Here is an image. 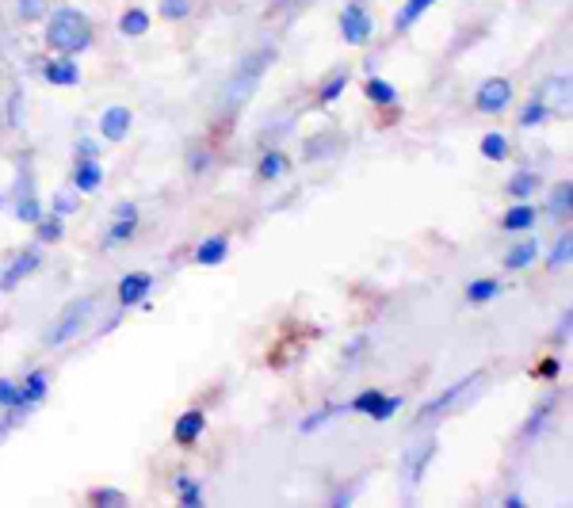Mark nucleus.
Listing matches in <instances>:
<instances>
[{"mask_svg": "<svg viewBox=\"0 0 573 508\" xmlns=\"http://www.w3.org/2000/svg\"><path fill=\"white\" fill-rule=\"evenodd\" d=\"M398 409H402V398H386V394H382L379 405H375V409H371L367 417H371V421H390V417H394Z\"/></svg>", "mask_w": 573, "mask_h": 508, "instance_id": "32", "label": "nucleus"}, {"mask_svg": "<svg viewBox=\"0 0 573 508\" xmlns=\"http://www.w3.org/2000/svg\"><path fill=\"white\" fill-rule=\"evenodd\" d=\"M134 226H138V218H115V226H111V233L104 237V245L107 249H115V245L130 241V237H134Z\"/></svg>", "mask_w": 573, "mask_h": 508, "instance_id": "24", "label": "nucleus"}, {"mask_svg": "<svg viewBox=\"0 0 573 508\" xmlns=\"http://www.w3.org/2000/svg\"><path fill=\"white\" fill-rule=\"evenodd\" d=\"M46 43H50V50L73 58V54H81V50L92 46V23H88V16L77 12V8H58V12L46 20Z\"/></svg>", "mask_w": 573, "mask_h": 508, "instance_id": "2", "label": "nucleus"}, {"mask_svg": "<svg viewBox=\"0 0 573 508\" xmlns=\"http://www.w3.org/2000/svg\"><path fill=\"white\" fill-rule=\"evenodd\" d=\"M501 226L509 233H524V230H531L535 226V207H531L528 199L524 203H516V207H509L505 211V218H501Z\"/></svg>", "mask_w": 573, "mask_h": 508, "instance_id": "15", "label": "nucleus"}, {"mask_svg": "<svg viewBox=\"0 0 573 508\" xmlns=\"http://www.w3.org/2000/svg\"><path fill=\"white\" fill-rule=\"evenodd\" d=\"M43 268V256L35 253V249H27V253H20L12 264H8V272L0 276V291H12V287H20L27 276H35Z\"/></svg>", "mask_w": 573, "mask_h": 508, "instance_id": "8", "label": "nucleus"}, {"mask_svg": "<svg viewBox=\"0 0 573 508\" xmlns=\"http://www.w3.org/2000/svg\"><path fill=\"white\" fill-rule=\"evenodd\" d=\"M191 0H161V20H188Z\"/></svg>", "mask_w": 573, "mask_h": 508, "instance_id": "34", "label": "nucleus"}, {"mask_svg": "<svg viewBox=\"0 0 573 508\" xmlns=\"http://www.w3.org/2000/svg\"><path fill=\"white\" fill-rule=\"evenodd\" d=\"M432 4H436V0H409L402 12L394 16V31H409V27H413V23L421 20L428 8H432Z\"/></svg>", "mask_w": 573, "mask_h": 508, "instance_id": "18", "label": "nucleus"}, {"mask_svg": "<svg viewBox=\"0 0 573 508\" xmlns=\"http://www.w3.org/2000/svg\"><path fill=\"white\" fill-rule=\"evenodd\" d=\"M570 321H573V314L566 310V314H562V325H558V333H554L558 344H566V340H570Z\"/></svg>", "mask_w": 573, "mask_h": 508, "instance_id": "45", "label": "nucleus"}, {"mask_svg": "<svg viewBox=\"0 0 573 508\" xmlns=\"http://www.w3.org/2000/svg\"><path fill=\"white\" fill-rule=\"evenodd\" d=\"M482 382V371H474V375H467V379H459V382H451V386H444L432 402L421 405V413H417V424H428V421H436V417H444L447 409H455L459 405V398L467 394L470 386H478Z\"/></svg>", "mask_w": 573, "mask_h": 508, "instance_id": "4", "label": "nucleus"}, {"mask_svg": "<svg viewBox=\"0 0 573 508\" xmlns=\"http://www.w3.org/2000/svg\"><path fill=\"white\" fill-rule=\"evenodd\" d=\"M535 375H539V379H554V375H558V360H554V356H551V360H543Z\"/></svg>", "mask_w": 573, "mask_h": 508, "instance_id": "46", "label": "nucleus"}, {"mask_svg": "<svg viewBox=\"0 0 573 508\" xmlns=\"http://www.w3.org/2000/svg\"><path fill=\"white\" fill-rule=\"evenodd\" d=\"M535 184H539V180H535L531 172H516V176H512V180H509V195H512V199H516V203H524V199H531V191H535Z\"/></svg>", "mask_w": 573, "mask_h": 508, "instance_id": "28", "label": "nucleus"}, {"mask_svg": "<svg viewBox=\"0 0 573 508\" xmlns=\"http://www.w3.org/2000/svg\"><path fill=\"white\" fill-rule=\"evenodd\" d=\"M333 149V138H310L306 142V161H314V157H325Z\"/></svg>", "mask_w": 573, "mask_h": 508, "instance_id": "43", "label": "nucleus"}, {"mask_svg": "<svg viewBox=\"0 0 573 508\" xmlns=\"http://www.w3.org/2000/svg\"><path fill=\"white\" fill-rule=\"evenodd\" d=\"M92 153H96V142H92V138H85V142L77 146V157H92Z\"/></svg>", "mask_w": 573, "mask_h": 508, "instance_id": "47", "label": "nucleus"}, {"mask_svg": "<svg viewBox=\"0 0 573 508\" xmlns=\"http://www.w3.org/2000/svg\"><path fill=\"white\" fill-rule=\"evenodd\" d=\"M379 398H382V390H363V394H356V398L348 402V409H352V413H371V409L379 405Z\"/></svg>", "mask_w": 573, "mask_h": 508, "instance_id": "36", "label": "nucleus"}, {"mask_svg": "<svg viewBox=\"0 0 573 508\" xmlns=\"http://www.w3.org/2000/svg\"><path fill=\"white\" fill-rule=\"evenodd\" d=\"M272 62H276V46H260V50L245 54V58L237 62V69L230 73L226 88H222V100H218V115H222L226 123L245 111V104L253 100V92L260 88V81H264V73H268Z\"/></svg>", "mask_w": 573, "mask_h": 508, "instance_id": "1", "label": "nucleus"}, {"mask_svg": "<svg viewBox=\"0 0 573 508\" xmlns=\"http://www.w3.org/2000/svg\"><path fill=\"white\" fill-rule=\"evenodd\" d=\"M287 172V157L272 149V153H264V161H260V180H279Z\"/></svg>", "mask_w": 573, "mask_h": 508, "instance_id": "25", "label": "nucleus"}, {"mask_svg": "<svg viewBox=\"0 0 573 508\" xmlns=\"http://www.w3.org/2000/svg\"><path fill=\"white\" fill-rule=\"evenodd\" d=\"M337 413H344L340 405H325V409H318V413H310V417L302 421V432H314V428H321V424H329Z\"/></svg>", "mask_w": 573, "mask_h": 508, "instance_id": "31", "label": "nucleus"}, {"mask_svg": "<svg viewBox=\"0 0 573 508\" xmlns=\"http://www.w3.org/2000/svg\"><path fill=\"white\" fill-rule=\"evenodd\" d=\"M570 253H573V237L570 233H562L558 245L551 249V268H566V264H570Z\"/></svg>", "mask_w": 573, "mask_h": 508, "instance_id": "30", "label": "nucleus"}, {"mask_svg": "<svg viewBox=\"0 0 573 508\" xmlns=\"http://www.w3.org/2000/svg\"><path fill=\"white\" fill-rule=\"evenodd\" d=\"M547 115H551V107H547V104H528V107H524V115H520V127H524V130L539 127Z\"/></svg>", "mask_w": 573, "mask_h": 508, "instance_id": "37", "label": "nucleus"}, {"mask_svg": "<svg viewBox=\"0 0 573 508\" xmlns=\"http://www.w3.org/2000/svg\"><path fill=\"white\" fill-rule=\"evenodd\" d=\"M92 505H100V508H123V505H127V497H123L119 489H96V493H92Z\"/></svg>", "mask_w": 573, "mask_h": 508, "instance_id": "35", "label": "nucleus"}, {"mask_svg": "<svg viewBox=\"0 0 573 508\" xmlns=\"http://www.w3.org/2000/svg\"><path fill=\"white\" fill-rule=\"evenodd\" d=\"M371 348V340L367 337H356L352 344H348V352H344V367H360V360H363V352Z\"/></svg>", "mask_w": 573, "mask_h": 508, "instance_id": "38", "label": "nucleus"}, {"mask_svg": "<svg viewBox=\"0 0 573 508\" xmlns=\"http://www.w3.org/2000/svg\"><path fill=\"white\" fill-rule=\"evenodd\" d=\"M306 4H310V0H279L276 12H283V20H291V16H295V12H302Z\"/></svg>", "mask_w": 573, "mask_h": 508, "instance_id": "44", "label": "nucleus"}, {"mask_svg": "<svg viewBox=\"0 0 573 508\" xmlns=\"http://www.w3.org/2000/svg\"><path fill=\"white\" fill-rule=\"evenodd\" d=\"M509 100H512V85L505 77H493V81H486V85L478 88V111L482 115H501L509 107Z\"/></svg>", "mask_w": 573, "mask_h": 508, "instance_id": "6", "label": "nucleus"}, {"mask_svg": "<svg viewBox=\"0 0 573 508\" xmlns=\"http://www.w3.org/2000/svg\"><path fill=\"white\" fill-rule=\"evenodd\" d=\"M203 428H207V417L199 413V409H191V413H184L180 421H176V428H172V440L180 447H191L199 436H203Z\"/></svg>", "mask_w": 573, "mask_h": 508, "instance_id": "9", "label": "nucleus"}, {"mask_svg": "<svg viewBox=\"0 0 573 508\" xmlns=\"http://www.w3.org/2000/svg\"><path fill=\"white\" fill-rule=\"evenodd\" d=\"M501 295V283L497 279H474L467 287V298L470 302H489V298Z\"/></svg>", "mask_w": 573, "mask_h": 508, "instance_id": "26", "label": "nucleus"}, {"mask_svg": "<svg viewBox=\"0 0 573 508\" xmlns=\"http://www.w3.org/2000/svg\"><path fill=\"white\" fill-rule=\"evenodd\" d=\"M436 440H421L417 447H409L405 451V459H402V478H405V486L409 489H417L421 486V478L428 474V466H432V459H436Z\"/></svg>", "mask_w": 573, "mask_h": 508, "instance_id": "5", "label": "nucleus"}, {"mask_svg": "<svg viewBox=\"0 0 573 508\" xmlns=\"http://www.w3.org/2000/svg\"><path fill=\"white\" fill-rule=\"evenodd\" d=\"M554 409H558V394H547V398H543V402L535 405V409H531V417H528V424H524V436H539V432H543V428H547V421H551V413Z\"/></svg>", "mask_w": 573, "mask_h": 508, "instance_id": "14", "label": "nucleus"}, {"mask_svg": "<svg viewBox=\"0 0 573 508\" xmlns=\"http://www.w3.org/2000/svg\"><path fill=\"white\" fill-rule=\"evenodd\" d=\"M535 256H539V241H535V237H528V241H520V245H512V249H509V256H505V268L520 272V268L535 264Z\"/></svg>", "mask_w": 573, "mask_h": 508, "instance_id": "16", "label": "nucleus"}, {"mask_svg": "<svg viewBox=\"0 0 573 508\" xmlns=\"http://www.w3.org/2000/svg\"><path fill=\"white\" fill-rule=\"evenodd\" d=\"M20 394H23V405L43 402V398H46V375H43V371L27 375V382H23V386H20Z\"/></svg>", "mask_w": 573, "mask_h": 508, "instance_id": "21", "label": "nucleus"}, {"mask_svg": "<svg viewBox=\"0 0 573 508\" xmlns=\"http://www.w3.org/2000/svg\"><path fill=\"white\" fill-rule=\"evenodd\" d=\"M43 77L50 81V85H58V88H65V85H77L81 81V69L73 65V58H54V62H46V69H43Z\"/></svg>", "mask_w": 573, "mask_h": 508, "instance_id": "10", "label": "nucleus"}, {"mask_svg": "<svg viewBox=\"0 0 573 508\" xmlns=\"http://www.w3.org/2000/svg\"><path fill=\"white\" fill-rule=\"evenodd\" d=\"M77 211V195H69V191H58L54 195V214L62 218V214H73Z\"/></svg>", "mask_w": 573, "mask_h": 508, "instance_id": "42", "label": "nucleus"}, {"mask_svg": "<svg viewBox=\"0 0 573 508\" xmlns=\"http://www.w3.org/2000/svg\"><path fill=\"white\" fill-rule=\"evenodd\" d=\"M115 218H138V207H134V203H123V207L115 211Z\"/></svg>", "mask_w": 573, "mask_h": 508, "instance_id": "48", "label": "nucleus"}, {"mask_svg": "<svg viewBox=\"0 0 573 508\" xmlns=\"http://www.w3.org/2000/svg\"><path fill=\"white\" fill-rule=\"evenodd\" d=\"M0 405H8V409H27V405H23V394H20V386H16V382L0 379Z\"/></svg>", "mask_w": 573, "mask_h": 508, "instance_id": "33", "label": "nucleus"}, {"mask_svg": "<svg viewBox=\"0 0 573 508\" xmlns=\"http://www.w3.org/2000/svg\"><path fill=\"white\" fill-rule=\"evenodd\" d=\"M16 218H20V222H39V218H43V203H39L31 191H27V195H16Z\"/></svg>", "mask_w": 573, "mask_h": 508, "instance_id": "23", "label": "nucleus"}, {"mask_svg": "<svg viewBox=\"0 0 573 508\" xmlns=\"http://www.w3.org/2000/svg\"><path fill=\"white\" fill-rule=\"evenodd\" d=\"M340 35H344V43H367L371 39V16L363 12L360 4H348L344 12H340Z\"/></svg>", "mask_w": 573, "mask_h": 508, "instance_id": "7", "label": "nucleus"}, {"mask_svg": "<svg viewBox=\"0 0 573 508\" xmlns=\"http://www.w3.org/2000/svg\"><path fill=\"white\" fill-rule=\"evenodd\" d=\"M367 100L379 107H394L398 104V92H394V85H386L382 77H371V81H367Z\"/></svg>", "mask_w": 573, "mask_h": 508, "instance_id": "20", "label": "nucleus"}, {"mask_svg": "<svg viewBox=\"0 0 573 508\" xmlns=\"http://www.w3.org/2000/svg\"><path fill=\"white\" fill-rule=\"evenodd\" d=\"M176 489H180V501H184L188 508H203V493H199V486H195V478L176 474Z\"/></svg>", "mask_w": 573, "mask_h": 508, "instance_id": "29", "label": "nucleus"}, {"mask_svg": "<svg viewBox=\"0 0 573 508\" xmlns=\"http://www.w3.org/2000/svg\"><path fill=\"white\" fill-rule=\"evenodd\" d=\"M344 88H348V73H337V77H333L329 85L321 88V104H333L340 92H344Z\"/></svg>", "mask_w": 573, "mask_h": 508, "instance_id": "39", "label": "nucleus"}, {"mask_svg": "<svg viewBox=\"0 0 573 508\" xmlns=\"http://www.w3.org/2000/svg\"><path fill=\"white\" fill-rule=\"evenodd\" d=\"M226 237H207L199 249H195V264H203V268H214V264H222V256H226Z\"/></svg>", "mask_w": 573, "mask_h": 508, "instance_id": "17", "label": "nucleus"}, {"mask_svg": "<svg viewBox=\"0 0 573 508\" xmlns=\"http://www.w3.org/2000/svg\"><path fill=\"white\" fill-rule=\"evenodd\" d=\"M130 130V111L127 107H111L104 119H100V134H104L107 142H123Z\"/></svg>", "mask_w": 573, "mask_h": 508, "instance_id": "11", "label": "nucleus"}, {"mask_svg": "<svg viewBox=\"0 0 573 508\" xmlns=\"http://www.w3.org/2000/svg\"><path fill=\"white\" fill-rule=\"evenodd\" d=\"M482 157L505 161V157H509V138H505V134H486V138H482Z\"/></svg>", "mask_w": 573, "mask_h": 508, "instance_id": "27", "label": "nucleus"}, {"mask_svg": "<svg viewBox=\"0 0 573 508\" xmlns=\"http://www.w3.org/2000/svg\"><path fill=\"white\" fill-rule=\"evenodd\" d=\"M46 12V0H20V20L35 23Z\"/></svg>", "mask_w": 573, "mask_h": 508, "instance_id": "40", "label": "nucleus"}, {"mask_svg": "<svg viewBox=\"0 0 573 508\" xmlns=\"http://www.w3.org/2000/svg\"><path fill=\"white\" fill-rule=\"evenodd\" d=\"M119 31H123V35H146L149 16L142 8H130V12H123V20H119Z\"/></svg>", "mask_w": 573, "mask_h": 508, "instance_id": "22", "label": "nucleus"}, {"mask_svg": "<svg viewBox=\"0 0 573 508\" xmlns=\"http://www.w3.org/2000/svg\"><path fill=\"white\" fill-rule=\"evenodd\" d=\"M73 184H77V191H100V184H104V169H100V161L81 157V161H77V169H73Z\"/></svg>", "mask_w": 573, "mask_h": 508, "instance_id": "12", "label": "nucleus"}, {"mask_svg": "<svg viewBox=\"0 0 573 508\" xmlns=\"http://www.w3.org/2000/svg\"><path fill=\"white\" fill-rule=\"evenodd\" d=\"M149 287H153V279H149L146 272H130V276H123V283H119V302H123V306L142 302V298L149 295Z\"/></svg>", "mask_w": 573, "mask_h": 508, "instance_id": "13", "label": "nucleus"}, {"mask_svg": "<svg viewBox=\"0 0 573 508\" xmlns=\"http://www.w3.org/2000/svg\"><path fill=\"white\" fill-rule=\"evenodd\" d=\"M92 310H96V302H92V298H73L62 314L46 325V333H43L46 348H62V344H69L73 337H81V333H85V325L92 321Z\"/></svg>", "mask_w": 573, "mask_h": 508, "instance_id": "3", "label": "nucleus"}, {"mask_svg": "<svg viewBox=\"0 0 573 508\" xmlns=\"http://www.w3.org/2000/svg\"><path fill=\"white\" fill-rule=\"evenodd\" d=\"M35 226H39V237H43V241H58V237H62V218H39Z\"/></svg>", "mask_w": 573, "mask_h": 508, "instance_id": "41", "label": "nucleus"}, {"mask_svg": "<svg viewBox=\"0 0 573 508\" xmlns=\"http://www.w3.org/2000/svg\"><path fill=\"white\" fill-rule=\"evenodd\" d=\"M570 211H573V184H570V180H562V184L554 188V195H551V214L558 218V222H566V218H570Z\"/></svg>", "mask_w": 573, "mask_h": 508, "instance_id": "19", "label": "nucleus"}]
</instances>
